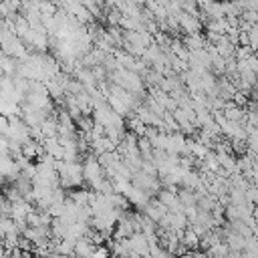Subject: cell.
<instances>
[{
	"label": "cell",
	"mask_w": 258,
	"mask_h": 258,
	"mask_svg": "<svg viewBox=\"0 0 258 258\" xmlns=\"http://www.w3.org/2000/svg\"><path fill=\"white\" fill-rule=\"evenodd\" d=\"M131 183H133L135 187H139V189L147 191V194H155V191H159V189H161V187H159V179H157V175L147 173L145 169H137V171L133 173Z\"/></svg>",
	"instance_id": "obj_1"
},
{
	"label": "cell",
	"mask_w": 258,
	"mask_h": 258,
	"mask_svg": "<svg viewBox=\"0 0 258 258\" xmlns=\"http://www.w3.org/2000/svg\"><path fill=\"white\" fill-rule=\"evenodd\" d=\"M169 210H167V206H163L159 200H149V204L143 208V214L145 216H149L151 220H155L157 224L165 218V214H167Z\"/></svg>",
	"instance_id": "obj_4"
},
{
	"label": "cell",
	"mask_w": 258,
	"mask_h": 258,
	"mask_svg": "<svg viewBox=\"0 0 258 258\" xmlns=\"http://www.w3.org/2000/svg\"><path fill=\"white\" fill-rule=\"evenodd\" d=\"M95 250H97V244L93 242V238L91 236H85V238H81V240H77V246H75V258H93V254H95Z\"/></svg>",
	"instance_id": "obj_3"
},
{
	"label": "cell",
	"mask_w": 258,
	"mask_h": 258,
	"mask_svg": "<svg viewBox=\"0 0 258 258\" xmlns=\"http://www.w3.org/2000/svg\"><path fill=\"white\" fill-rule=\"evenodd\" d=\"M226 244L230 246L232 252H244V248H246V244H248V238L228 228V230H226Z\"/></svg>",
	"instance_id": "obj_5"
},
{
	"label": "cell",
	"mask_w": 258,
	"mask_h": 258,
	"mask_svg": "<svg viewBox=\"0 0 258 258\" xmlns=\"http://www.w3.org/2000/svg\"><path fill=\"white\" fill-rule=\"evenodd\" d=\"M200 242H202V236L196 234L189 226L181 232V244H183L187 250H196V248H200Z\"/></svg>",
	"instance_id": "obj_6"
},
{
	"label": "cell",
	"mask_w": 258,
	"mask_h": 258,
	"mask_svg": "<svg viewBox=\"0 0 258 258\" xmlns=\"http://www.w3.org/2000/svg\"><path fill=\"white\" fill-rule=\"evenodd\" d=\"M131 250L135 252V254H139L141 258L143 256H147V254H151V246H149V238L143 234V232H135L131 238Z\"/></svg>",
	"instance_id": "obj_2"
}]
</instances>
